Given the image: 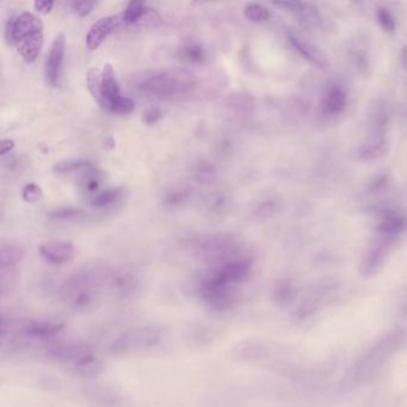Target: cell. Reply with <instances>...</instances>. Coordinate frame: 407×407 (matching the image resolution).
I'll use <instances>...</instances> for the list:
<instances>
[{
  "instance_id": "obj_1",
  "label": "cell",
  "mask_w": 407,
  "mask_h": 407,
  "mask_svg": "<svg viewBox=\"0 0 407 407\" xmlns=\"http://www.w3.org/2000/svg\"><path fill=\"white\" fill-rule=\"evenodd\" d=\"M406 347V329L398 327L388 331L356 359L344 378V386L359 387L368 382Z\"/></svg>"
},
{
  "instance_id": "obj_2",
  "label": "cell",
  "mask_w": 407,
  "mask_h": 407,
  "mask_svg": "<svg viewBox=\"0 0 407 407\" xmlns=\"http://www.w3.org/2000/svg\"><path fill=\"white\" fill-rule=\"evenodd\" d=\"M198 85L194 73L186 69H154L137 73L130 86L137 93L154 99H177L193 93Z\"/></svg>"
},
{
  "instance_id": "obj_3",
  "label": "cell",
  "mask_w": 407,
  "mask_h": 407,
  "mask_svg": "<svg viewBox=\"0 0 407 407\" xmlns=\"http://www.w3.org/2000/svg\"><path fill=\"white\" fill-rule=\"evenodd\" d=\"M5 37L27 62H33L43 46V23L34 13H18L8 20Z\"/></svg>"
},
{
  "instance_id": "obj_4",
  "label": "cell",
  "mask_w": 407,
  "mask_h": 407,
  "mask_svg": "<svg viewBox=\"0 0 407 407\" xmlns=\"http://www.w3.org/2000/svg\"><path fill=\"white\" fill-rule=\"evenodd\" d=\"M86 83L93 98L111 113L125 115L135 109L134 101L122 96L120 85L115 77L113 66L110 64H105L102 69L96 67L90 69Z\"/></svg>"
},
{
  "instance_id": "obj_5",
  "label": "cell",
  "mask_w": 407,
  "mask_h": 407,
  "mask_svg": "<svg viewBox=\"0 0 407 407\" xmlns=\"http://www.w3.org/2000/svg\"><path fill=\"white\" fill-rule=\"evenodd\" d=\"M47 356L83 378L97 376L102 371V362L95 351L81 343H62L53 345L47 351Z\"/></svg>"
},
{
  "instance_id": "obj_6",
  "label": "cell",
  "mask_w": 407,
  "mask_h": 407,
  "mask_svg": "<svg viewBox=\"0 0 407 407\" xmlns=\"http://www.w3.org/2000/svg\"><path fill=\"white\" fill-rule=\"evenodd\" d=\"M196 291L207 306L219 312L230 310L238 300L237 286L212 269L200 277L196 283Z\"/></svg>"
},
{
  "instance_id": "obj_7",
  "label": "cell",
  "mask_w": 407,
  "mask_h": 407,
  "mask_svg": "<svg viewBox=\"0 0 407 407\" xmlns=\"http://www.w3.org/2000/svg\"><path fill=\"white\" fill-rule=\"evenodd\" d=\"M163 340L160 329L153 325L137 326L117 336L110 344L113 355H130L158 347Z\"/></svg>"
},
{
  "instance_id": "obj_8",
  "label": "cell",
  "mask_w": 407,
  "mask_h": 407,
  "mask_svg": "<svg viewBox=\"0 0 407 407\" xmlns=\"http://www.w3.org/2000/svg\"><path fill=\"white\" fill-rule=\"evenodd\" d=\"M196 254L210 263L212 266L226 262L240 254V246L235 239L230 235H209L207 238L198 239L195 242Z\"/></svg>"
},
{
  "instance_id": "obj_9",
  "label": "cell",
  "mask_w": 407,
  "mask_h": 407,
  "mask_svg": "<svg viewBox=\"0 0 407 407\" xmlns=\"http://www.w3.org/2000/svg\"><path fill=\"white\" fill-rule=\"evenodd\" d=\"M125 27V20L122 18V15H113L98 20L96 23H93L86 35L88 48L97 49L111 34Z\"/></svg>"
},
{
  "instance_id": "obj_10",
  "label": "cell",
  "mask_w": 407,
  "mask_h": 407,
  "mask_svg": "<svg viewBox=\"0 0 407 407\" xmlns=\"http://www.w3.org/2000/svg\"><path fill=\"white\" fill-rule=\"evenodd\" d=\"M64 59H65V37L62 34H59L53 40L48 57L46 60V78L53 88H57L60 84Z\"/></svg>"
},
{
  "instance_id": "obj_11",
  "label": "cell",
  "mask_w": 407,
  "mask_h": 407,
  "mask_svg": "<svg viewBox=\"0 0 407 407\" xmlns=\"http://www.w3.org/2000/svg\"><path fill=\"white\" fill-rule=\"evenodd\" d=\"M391 244L392 240L380 238L379 242H375L368 249L359 266V270L363 276L369 277L379 271L385 259L387 257L388 249Z\"/></svg>"
},
{
  "instance_id": "obj_12",
  "label": "cell",
  "mask_w": 407,
  "mask_h": 407,
  "mask_svg": "<svg viewBox=\"0 0 407 407\" xmlns=\"http://www.w3.org/2000/svg\"><path fill=\"white\" fill-rule=\"evenodd\" d=\"M288 41L293 46V48L298 53L300 57L315 66L317 69H326L329 66V60L322 49L312 42L305 40L303 37L298 36L295 33H288Z\"/></svg>"
},
{
  "instance_id": "obj_13",
  "label": "cell",
  "mask_w": 407,
  "mask_h": 407,
  "mask_svg": "<svg viewBox=\"0 0 407 407\" xmlns=\"http://www.w3.org/2000/svg\"><path fill=\"white\" fill-rule=\"evenodd\" d=\"M40 254L47 262L54 265L66 264L74 257V246L66 240H50L42 244Z\"/></svg>"
},
{
  "instance_id": "obj_14",
  "label": "cell",
  "mask_w": 407,
  "mask_h": 407,
  "mask_svg": "<svg viewBox=\"0 0 407 407\" xmlns=\"http://www.w3.org/2000/svg\"><path fill=\"white\" fill-rule=\"evenodd\" d=\"M121 15L125 20V27L140 23L144 25V22L146 25H153L156 20H159L158 13L142 1H130Z\"/></svg>"
},
{
  "instance_id": "obj_15",
  "label": "cell",
  "mask_w": 407,
  "mask_h": 407,
  "mask_svg": "<svg viewBox=\"0 0 407 407\" xmlns=\"http://www.w3.org/2000/svg\"><path fill=\"white\" fill-rule=\"evenodd\" d=\"M406 230V216L399 213H394V212L386 214L378 225V232L381 235V238L388 239L392 242Z\"/></svg>"
},
{
  "instance_id": "obj_16",
  "label": "cell",
  "mask_w": 407,
  "mask_h": 407,
  "mask_svg": "<svg viewBox=\"0 0 407 407\" xmlns=\"http://www.w3.org/2000/svg\"><path fill=\"white\" fill-rule=\"evenodd\" d=\"M25 257V251L16 244H5L0 250V268H1V278L8 275L15 274L16 268Z\"/></svg>"
},
{
  "instance_id": "obj_17",
  "label": "cell",
  "mask_w": 407,
  "mask_h": 407,
  "mask_svg": "<svg viewBox=\"0 0 407 407\" xmlns=\"http://www.w3.org/2000/svg\"><path fill=\"white\" fill-rule=\"evenodd\" d=\"M177 55L181 60L186 61L188 64H202L206 60V48L195 39H188L183 41L181 45L178 47Z\"/></svg>"
},
{
  "instance_id": "obj_18",
  "label": "cell",
  "mask_w": 407,
  "mask_h": 407,
  "mask_svg": "<svg viewBox=\"0 0 407 407\" xmlns=\"http://www.w3.org/2000/svg\"><path fill=\"white\" fill-rule=\"evenodd\" d=\"M347 105V93L340 88H332L324 98V109L331 115L342 113Z\"/></svg>"
},
{
  "instance_id": "obj_19",
  "label": "cell",
  "mask_w": 407,
  "mask_h": 407,
  "mask_svg": "<svg viewBox=\"0 0 407 407\" xmlns=\"http://www.w3.org/2000/svg\"><path fill=\"white\" fill-rule=\"evenodd\" d=\"M387 153V142L386 139H371V142L364 144L359 149V158L364 162L376 160Z\"/></svg>"
},
{
  "instance_id": "obj_20",
  "label": "cell",
  "mask_w": 407,
  "mask_h": 407,
  "mask_svg": "<svg viewBox=\"0 0 407 407\" xmlns=\"http://www.w3.org/2000/svg\"><path fill=\"white\" fill-rule=\"evenodd\" d=\"M122 194H123L122 188H109V189L103 190L93 196L91 206L96 209L108 208L115 205L121 198Z\"/></svg>"
},
{
  "instance_id": "obj_21",
  "label": "cell",
  "mask_w": 407,
  "mask_h": 407,
  "mask_svg": "<svg viewBox=\"0 0 407 407\" xmlns=\"http://www.w3.org/2000/svg\"><path fill=\"white\" fill-rule=\"evenodd\" d=\"M104 174L103 171L98 169H91L89 167L81 178V189L86 194H96L102 183L104 181Z\"/></svg>"
},
{
  "instance_id": "obj_22",
  "label": "cell",
  "mask_w": 407,
  "mask_h": 407,
  "mask_svg": "<svg viewBox=\"0 0 407 407\" xmlns=\"http://www.w3.org/2000/svg\"><path fill=\"white\" fill-rule=\"evenodd\" d=\"M244 15L247 20L254 22V23L266 22L271 17L270 10L259 3L246 4L245 8H244Z\"/></svg>"
},
{
  "instance_id": "obj_23",
  "label": "cell",
  "mask_w": 407,
  "mask_h": 407,
  "mask_svg": "<svg viewBox=\"0 0 407 407\" xmlns=\"http://www.w3.org/2000/svg\"><path fill=\"white\" fill-rule=\"evenodd\" d=\"M190 198V191L186 188H172L163 196V205L167 207H178L186 203Z\"/></svg>"
},
{
  "instance_id": "obj_24",
  "label": "cell",
  "mask_w": 407,
  "mask_h": 407,
  "mask_svg": "<svg viewBox=\"0 0 407 407\" xmlns=\"http://www.w3.org/2000/svg\"><path fill=\"white\" fill-rule=\"evenodd\" d=\"M296 15L301 20V23L310 29L317 28L320 25V20H320L318 10L313 5L305 4V3H303L301 10Z\"/></svg>"
},
{
  "instance_id": "obj_25",
  "label": "cell",
  "mask_w": 407,
  "mask_h": 407,
  "mask_svg": "<svg viewBox=\"0 0 407 407\" xmlns=\"http://www.w3.org/2000/svg\"><path fill=\"white\" fill-rule=\"evenodd\" d=\"M84 215V212L81 208L76 207H59L47 213V216L53 220H71V219L81 218Z\"/></svg>"
},
{
  "instance_id": "obj_26",
  "label": "cell",
  "mask_w": 407,
  "mask_h": 407,
  "mask_svg": "<svg viewBox=\"0 0 407 407\" xmlns=\"http://www.w3.org/2000/svg\"><path fill=\"white\" fill-rule=\"evenodd\" d=\"M92 166V163L88 159H67V160H61L54 166V170L57 172L64 174V172H71V171H77V170L89 169Z\"/></svg>"
},
{
  "instance_id": "obj_27",
  "label": "cell",
  "mask_w": 407,
  "mask_h": 407,
  "mask_svg": "<svg viewBox=\"0 0 407 407\" xmlns=\"http://www.w3.org/2000/svg\"><path fill=\"white\" fill-rule=\"evenodd\" d=\"M376 20L379 22V25H381V28L385 32H387V33H393L396 29V22H395L394 16L385 6H380L376 10Z\"/></svg>"
},
{
  "instance_id": "obj_28",
  "label": "cell",
  "mask_w": 407,
  "mask_h": 407,
  "mask_svg": "<svg viewBox=\"0 0 407 407\" xmlns=\"http://www.w3.org/2000/svg\"><path fill=\"white\" fill-rule=\"evenodd\" d=\"M293 294H294L293 286H291V283L288 282V281H282V282L278 283L276 288H275V300H276L277 303H282V305L291 303V298H293Z\"/></svg>"
},
{
  "instance_id": "obj_29",
  "label": "cell",
  "mask_w": 407,
  "mask_h": 407,
  "mask_svg": "<svg viewBox=\"0 0 407 407\" xmlns=\"http://www.w3.org/2000/svg\"><path fill=\"white\" fill-rule=\"evenodd\" d=\"M194 174L195 177L198 178V181H203V183H208V181H212L215 178L216 171H215L212 164L201 162L198 163L196 167H195Z\"/></svg>"
},
{
  "instance_id": "obj_30",
  "label": "cell",
  "mask_w": 407,
  "mask_h": 407,
  "mask_svg": "<svg viewBox=\"0 0 407 407\" xmlns=\"http://www.w3.org/2000/svg\"><path fill=\"white\" fill-rule=\"evenodd\" d=\"M22 196H23L25 201L34 203V202L40 200L41 196H42V189H41L40 186H37L35 183H29L22 190Z\"/></svg>"
},
{
  "instance_id": "obj_31",
  "label": "cell",
  "mask_w": 407,
  "mask_h": 407,
  "mask_svg": "<svg viewBox=\"0 0 407 407\" xmlns=\"http://www.w3.org/2000/svg\"><path fill=\"white\" fill-rule=\"evenodd\" d=\"M230 105L237 110H240V111H250L254 106V101L249 95H238V96L232 97Z\"/></svg>"
},
{
  "instance_id": "obj_32",
  "label": "cell",
  "mask_w": 407,
  "mask_h": 407,
  "mask_svg": "<svg viewBox=\"0 0 407 407\" xmlns=\"http://www.w3.org/2000/svg\"><path fill=\"white\" fill-rule=\"evenodd\" d=\"M277 202L275 200H268L259 205L258 208L256 209V215L261 219L270 218L277 210Z\"/></svg>"
},
{
  "instance_id": "obj_33",
  "label": "cell",
  "mask_w": 407,
  "mask_h": 407,
  "mask_svg": "<svg viewBox=\"0 0 407 407\" xmlns=\"http://www.w3.org/2000/svg\"><path fill=\"white\" fill-rule=\"evenodd\" d=\"M71 5L74 13H78L79 16H86L92 11L96 3L95 1H74Z\"/></svg>"
},
{
  "instance_id": "obj_34",
  "label": "cell",
  "mask_w": 407,
  "mask_h": 407,
  "mask_svg": "<svg viewBox=\"0 0 407 407\" xmlns=\"http://www.w3.org/2000/svg\"><path fill=\"white\" fill-rule=\"evenodd\" d=\"M162 115V110L157 108V106L149 108V109L144 113V121H145V123H147V125H154V123H157V122L160 120Z\"/></svg>"
},
{
  "instance_id": "obj_35",
  "label": "cell",
  "mask_w": 407,
  "mask_h": 407,
  "mask_svg": "<svg viewBox=\"0 0 407 407\" xmlns=\"http://www.w3.org/2000/svg\"><path fill=\"white\" fill-rule=\"evenodd\" d=\"M54 5H55V3H54V1H50V0H49V1H35V3H34V8H35V10L39 11V13L47 15V13L52 11Z\"/></svg>"
},
{
  "instance_id": "obj_36",
  "label": "cell",
  "mask_w": 407,
  "mask_h": 407,
  "mask_svg": "<svg viewBox=\"0 0 407 407\" xmlns=\"http://www.w3.org/2000/svg\"><path fill=\"white\" fill-rule=\"evenodd\" d=\"M212 207H213L214 210H222L225 209V207L227 205V198L225 196H222V195H216V196H214L212 198Z\"/></svg>"
},
{
  "instance_id": "obj_37",
  "label": "cell",
  "mask_w": 407,
  "mask_h": 407,
  "mask_svg": "<svg viewBox=\"0 0 407 407\" xmlns=\"http://www.w3.org/2000/svg\"><path fill=\"white\" fill-rule=\"evenodd\" d=\"M387 176H380L376 178V181L373 183L371 190L375 193H379L380 190L385 189V186H387Z\"/></svg>"
},
{
  "instance_id": "obj_38",
  "label": "cell",
  "mask_w": 407,
  "mask_h": 407,
  "mask_svg": "<svg viewBox=\"0 0 407 407\" xmlns=\"http://www.w3.org/2000/svg\"><path fill=\"white\" fill-rule=\"evenodd\" d=\"M0 147H1V154L10 153L13 149H15V142L11 139H3L0 142Z\"/></svg>"
},
{
  "instance_id": "obj_39",
  "label": "cell",
  "mask_w": 407,
  "mask_h": 407,
  "mask_svg": "<svg viewBox=\"0 0 407 407\" xmlns=\"http://www.w3.org/2000/svg\"><path fill=\"white\" fill-rule=\"evenodd\" d=\"M401 312H403L405 317L407 318V293L405 296H403V300H401Z\"/></svg>"
},
{
  "instance_id": "obj_40",
  "label": "cell",
  "mask_w": 407,
  "mask_h": 407,
  "mask_svg": "<svg viewBox=\"0 0 407 407\" xmlns=\"http://www.w3.org/2000/svg\"><path fill=\"white\" fill-rule=\"evenodd\" d=\"M401 60H403L405 69H407V47H403V55H401Z\"/></svg>"
}]
</instances>
